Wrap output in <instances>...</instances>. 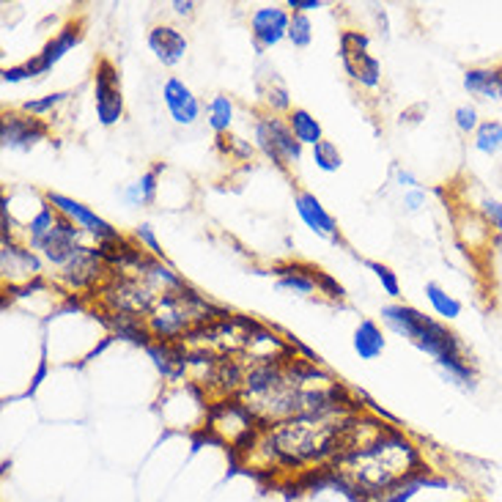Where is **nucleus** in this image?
<instances>
[{
	"mask_svg": "<svg viewBox=\"0 0 502 502\" xmlns=\"http://www.w3.org/2000/svg\"><path fill=\"white\" fill-rule=\"evenodd\" d=\"M437 368H439V373H442L445 381H450L456 387H464V390H472L475 387V368L464 360V354L442 357V360H437Z\"/></svg>",
	"mask_w": 502,
	"mask_h": 502,
	"instance_id": "obj_23",
	"label": "nucleus"
},
{
	"mask_svg": "<svg viewBox=\"0 0 502 502\" xmlns=\"http://www.w3.org/2000/svg\"><path fill=\"white\" fill-rule=\"evenodd\" d=\"M426 299H429L431 311L442 322H453V319L461 316V303H459L453 294H448L439 283H426Z\"/></svg>",
	"mask_w": 502,
	"mask_h": 502,
	"instance_id": "obj_24",
	"label": "nucleus"
},
{
	"mask_svg": "<svg viewBox=\"0 0 502 502\" xmlns=\"http://www.w3.org/2000/svg\"><path fill=\"white\" fill-rule=\"evenodd\" d=\"M341 61L352 80L365 88H376L381 80V63L368 53V36L357 31H346L341 36Z\"/></svg>",
	"mask_w": 502,
	"mask_h": 502,
	"instance_id": "obj_8",
	"label": "nucleus"
},
{
	"mask_svg": "<svg viewBox=\"0 0 502 502\" xmlns=\"http://www.w3.org/2000/svg\"><path fill=\"white\" fill-rule=\"evenodd\" d=\"M135 239H138L154 258H162V247H159V242H157V237H154V228H151L149 223H140V226L135 228Z\"/></svg>",
	"mask_w": 502,
	"mask_h": 502,
	"instance_id": "obj_35",
	"label": "nucleus"
},
{
	"mask_svg": "<svg viewBox=\"0 0 502 502\" xmlns=\"http://www.w3.org/2000/svg\"><path fill=\"white\" fill-rule=\"evenodd\" d=\"M288 42L299 50H305L311 42H314V25H311V17L308 14H291V23H288Z\"/></svg>",
	"mask_w": 502,
	"mask_h": 502,
	"instance_id": "obj_30",
	"label": "nucleus"
},
{
	"mask_svg": "<svg viewBox=\"0 0 502 502\" xmlns=\"http://www.w3.org/2000/svg\"><path fill=\"white\" fill-rule=\"evenodd\" d=\"M277 288L294 291L299 296H311L319 283H316V269H305V266H283L277 269Z\"/></svg>",
	"mask_w": 502,
	"mask_h": 502,
	"instance_id": "obj_22",
	"label": "nucleus"
},
{
	"mask_svg": "<svg viewBox=\"0 0 502 502\" xmlns=\"http://www.w3.org/2000/svg\"><path fill=\"white\" fill-rule=\"evenodd\" d=\"M464 91L469 96L486 99V102H499L502 99V69L499 66H475L464 72Z\"/></svg>",
	"mask_w": 502,
	"mask_h": 502,
	"instance_id": "obj_19",
	"label": "nucleus"
},
{
	"mask_svg": "<svg viewBox=\"0 0 502 502\" xmlns=\"http://www.w3.org/2000/svg\"><path fill=\"white\" fill-rule=\"evenodd\" d=\"M395 179H398V184H401V187H410V189H418V187H420V181H418L410 170H398V173H395Z\"/></svg>",
	"mask_w": 502,
	"mask_h": 502,
	"instance_id": "obj_41",
	"label": "nucleus"
},
{
	"mask_svg": "<svg viewBox=\"0 0 502 502\" xmlns=\"http://www.w3.org/2000/svg\"><path fill=\"white\" fill-rule=\"evenodd\" d=\"M352 346H354V352H357L360 360H376V357L384 352L387 341H384V333L379 330V324L371 322V319H365V322H360V327L354 330Z\"/></svg>",
	"mask_w": 502,
	"mask_h": 502,
	"instance_id": "obj_20",
	"label": "nucleus"
},
{
	"mask_svg": "<svg viewBox=\"0 0 502 502\" xmlns=\"http://www.w3.org/2000/svg\"><path fill=\"white\" fill-rule=\"evenodd\" d=\"M381 322L392 333L410 338L420 352L434 357V362L442 360V357L461 354L459 338L442 322H434L431 316H426V314H420L410 305H384L381 308Z\"/></svg>",
	"mask_w": 502,
	"mask_h": 502,
	"instance_id": "obj_3",
	"label": "nucleus"
},
{
	"mask_svg": "<svg viewBox=\"0 0 502 502\" xmlns=\"http://www.w3.org/2000/svg\"><path fill=\"white\" fill-rule=\"evenodd\" d=\"M426 207V192L418 187V189H410L407 195H404V209L407 212H420Z\"/></svg>",
	"mask_w": 502,
	"mask_h": 502,
	"instance_id": "obj_37",
	"label": "nucleus"
},
{
	"mask_svg": "<svg viewBox=\"0 0 502 502\" xmlns=\"http://www.w3.org/2000/svg\"><path fill=\"white\" fill-rule=\"evenodd\" d=\"M44 138H47L44 121L28 113H6L4 121H0V140H4V149L28 151Z\"/></svg>",
	"mask_w": 502,
	"mask_h": 502,
	"instance_id": "obj_11",
	"label": "nucleus"
},
{
	"mask_svg": "<svg viewBox=\"0 0 502 502\" xmlns=\"http://www.w3.org/2000/svg\"><path fill=\"white\" fill-rule=\"evenodd\" d=\"M102 258H105L102 250L88 247L82 256H77L69 266L61 269L63 283L72 285V288H88V285H93V283L99 280V275L105 272V269H102Z\"/></svg>",
	"mask_w": 502,
	"mask_h": 502,
	"instance_id": "obj_18",
	"label": "nucleus"
},
{
	"mask_svg": "<svg viewBox=\"0 0 502 502\" xmlns=\"http://www.w3.org/2000/svg\"><path fill=\"white\" fill-rule=\"evenodd\" d=\"M192 9H195L192 0H187V4H181V0H176V4H173V12H176L179 17H189V14H192Z\"/></svg>",
	"mask_w": 502,
	"mask_h": 502,
	"instance_id": "obj_42",
	"label": "nucleus"
},
{
	"mask_svg": "<svg viewBox=\"0 0 502 502\" xmlns=\"http://www.w3.org/2000/svg\"><path fill=\"white\" fill-rule=\"evenodd\" d=\"M333 469L346 488L376 499L398 486H404L407 480L418 478L420 456L407 437L387 431L381 439L371 442L368 448L335 459Z\"/></svg>",
	"mask_w": 502,
	"mask_h": 502,
	"instance_id": "obj_1",
	"label": "nucleus"
},
{
	"mask_svg": "<svg viewBox=\"0 0 502 502\" xmlns=\"http://www.w3.org/2000/svg\"><path fill=\"white\" fill-rule=\"evenodd\" d=\"M44 200H47V204L58 212V217H63V220L74 223L82 234L93 237V239H96L99 245H102V247L121 242V234H119L108 220L99 217L93 209H88L85 204H80V200H74V198H69V195H61V192H47V198H44Z\"/></svg>",
	"mask_w": 502,
	"mask_h": 502,
	"instance_id": "obj_7",
	"label": "nucleus"
},
{
	"mask_svg": "<svg viewBox=\"0 0 502 502\" xmlns=\"http://www.w3.org/2000/svg\"><path fill=\"white\" fill-rule=\"evenodd\" d=\"M159 170H162V165L146 170L135 184H130L124 189V198H127L130 207H146V204H151V200L157 198V176H159Z\"/></svg>",
	"mask_w": 502,
	"mask_h": 502,
	"instance_id": "obj_25",
	"label": "nucleus"
},
{
	"mask_svg": "<svg viewBox=\"0 0 502 502\" xmlns=\"http://www.w3.org/2000/svg\"><path fill=\"white\" fill-rule=\"evenodd\" d=\"M346 418L341 415H311L275 423L266 434L264 448L280 464H308L322 459H338L343 450Z\"/></svg>",
	"mask_w": 502,
	"mask_h": 502,
	"instance_id": "obj_2",
	"label": "nucleus"
},
{
	"mask_svg": "<svg viewBox=\"0 0 502 502\" xmlns=\"http://www.w3.org/2000/svg\"><path fill=\"white\" fill-rule=\"evenodd\" d=\"M44 376H47V349H42V362H39V371L34 373V379H31V387L23 392V398H31V395L39 390V384L44 381Z\"/></svg>",
	"mask_w": 502,
	"mask_h": 502,
	"instance_id": "obj_38",
	"label": "nucleus"
},
{
	"mask_svg": "<svg viewBox=\"0 0 502 502\" xmlns=\"http://www.w3.org/2000/svg\"><path fill=\"white\" fill-rule=\"evenodd\" d=\"M294 209H296L299 220H303L316 237L338 242V223H335V217L324 209V204H322V200H319L314 192H305V189L296 192V195H294Z\"/></svg>",
	"mask_w": 502,
	"mask_h": 502,
	"instance_id": "obj_15",
	"label": "nucleus"
},
{
	"mask_svg": "<svg viewBox=\"0 0 502 502\" xmlns=\"http://www.w3.org/2000/svg\"><path fill=\"white\" fill-rule=\"evenodd\" d=\"M453 121L459 127V132L464 135H475L478 127H480V116H478V108L475 105H459L456 113H453Z\"/></svg>",
	"mask_w": 502,
	"mask_h": 502,
	"instance_id": "obj_33",
	"label": "nucleus"
},
{
	"mask_svg": "<svg viewBox=\"0 0 502 502\" xmlns=\"http://www.w3.org/2000/svg\"><path fill=\"white\" fill-rule=\"evenodd\" d=\"M209 319V303H204L192 288H176L159 294L154 311L149 314V333L159 341H173L184 335L192 324Z\"/></svg>",
	"mask_w": 502,
	"mask_h": 502,
	"instance_id": "obj_4",
	"label": "nucleus"
},
{
	"mask_svg": "<svg viewBox=\"0 0 502 502\" xmlns=\"http://www.w3.org/2000/svg\"><path fill=\"white\" fill-rule=\"evenodd\" d=\"M472 143L475 149L483 154V157H497L502 151V124L499 121H480L478 132L472 135Z\"/></svg>",
	"mask_w": 502,
	"mask_h": 502,
	"instance_id": "obj_27",
	"label": "nucleus"
},
{
	"mask_svg": "<svg viewBox=\"0 0 502 502\" xmlns=\"http://www.w3.org/2000/svg\"><path fill=\"white\" fill-rule=\"evenodd\" d=\"M80 239H82V231H80L74 223H69V220L61 217L58 226H55L42 242H36L31 250H39V256H42L47 264L63 269V266H69L77 256H82V253L88 250Z\"/></svg>",
	"mask_w": 502,
	"mask_h": 502,
	"instance_id": "obj_9",
	"label": "nucleus"
},
{
	"mask_svg": "<svg viewBox=\"0 0 502 502\" xmlns=\"http://www.w3.org/2000/svg\"><path fill=\"white\" fill-rule=\"evenodd\" d=\"M285 121H288V127H291V132H294V138L303 143V146H319L322 140H324V132H322V124L308 113V111H303V108H291L288 111V116H285Z\"/></svg>",
	"mask_w": 502,
	"mask_h": 502,
	"instance_id": "obj_21",
	"label": "nucleus"
},
{
	"mask_svg": "<svg viewBox=\"0 0 502 502\" xmlns=\"http://www.w3.org/2000/svg\"><path fill=\"white\" fill-rule=\"evenodd\" d=\"M220 146H223L234 159H239V162H245V159L253 157V146H250L247 140L237 138V135H223V138H220Z\"/></svg>",
	"mask_w": 502,
	"mask_h": 502,
	"instance_id": "obj_34",
	"label": "nucleus"
},
{
	"mask_svg": "<svg viewBox=\"0 0 502 502\" xmlns=\"http://www.w3.org/2000/svg\"><path fill=\"white\" fill-rule=\"evenodd\" d=\"M368 269L376 275V280L381 283V288H384L387 296H398L401 294V280H398V275L390 266H384L379 261H368Z\"/></svg>",
	"mask_w": 502,
	"mask_h": 502,
	"instance_id": "obj_32",
	"label": "nucleus"
},
{
	"mask_svg": "<svg viewBox=\"0 0 502 502\" xmlns=\"http://www.w3.org/2000/svg\"><path fill=\"white\" fill-rule=\"evenodd\" d=\"M149 50L154 53V58L162 63V66H176L184 61L189 44H187V36L173 28V25H154L149 31Z\"/></svg>",
	"mask_w": 502,
	"mask_h": 502,
	"instance_id": "obj_16",
	"label": "nucleus"
},
{
	"mask_svg": "<svg viewBox=\"0 0 502 502\" xmlns=\"http://www.w3.org/2000/svg\"><path fill=\"white\" fill-rule=\"evenodd\" d=\"M4 82L6 85H14V82H23V80H31V72H28V66L23 63V66H12V69H4Z\"/></svg>",
	"mask_w": 502,
	"mask_h": 502,
	"instance_id": "obj_39",
	"label": "nucleus"
},
{
	"mask_svg": "<svg viewBox=\"0 0 502 502\" xmlns=\"http://www.w3.org/2000/svg\"><path fill=\"white\" fill-rule=\"evenodd\" d=\"M256 146L280 168H288V165H296L303 159V143H299L288 127V121L277 119L275 113L269 116H261L256 121Z\"/></svg>",
	"mask_w": 502,
	"mask_h": 502,
	"instance_id": "obj_6",
	"label": "nucleus"
},
{
	"mask_svg": "<svg viewBox=\"0 0 502 502\" xmlns=\"http://www.w3.org/2000/svg\"><path fill=\"white\" fill-rule=\"evenodd\" d=\"M316 283H319V288H322L327 296H335V299H341V296L346 294V291H343V285H341L338 280H333L330 275H324V272H319V269H316Z\"/></svg>",
	"mask_w": 502,
	"mask_h": 502,
	"instance_id": "obj_36",
	"label": "nucleus"
},
{
	"mask_svg": "<svg viewBox=\"0 0 502 502\" xmlns=\"http://www.w3.org/2000/svg\"><path fill=\"white\" fill-rule=\"evenodd\" d=\"M314 162H316L319 170L335 173V170H341L343 157H341V151H338V146L333 140H322L319 146H314Z\"/></svg>",
	"mask_w": 502,
	"mask_h": 502,
	"instance_id": "obj_29",
	"label": "nucleus"
},
{
	"mask_svg": "<svg viewBox=\"0 0 502 502\" xmlns=\"http://www.w3.org/2000/svg\"><path fill=\"white\" fill-rule=\"evenodd\" d=\"M69 96H72V91H55V93L42 96V99H28V102H23V113H28V116H47V113L58 111Z\"/></svg>",
	"mask_w": 502,
	"mask_h": 502,
	"instance_id": "obj_28",
	"label": "nucleus"
},
{
	"mask_svg": "<svg viewBox=\"0 0 502 502\" xmlns=\"http://www.w3.org/2000/svg\"><path fill=\"white\" fill-rule=\"evenodd\" d=\"M93 105L102 127H113L124 119V88L121 74L111 58H99L93 69Z\"/></svg>",
	"mask_w": 502,
	"mask_h": 502,
	"instance_id": "obj_5",
	"label": "nucleus"
},
{
	"mask_svg": "<svg viewBox=\"0 0 502 502\" xmlns=\"http://www.w3.org/2000/svg\"><path fill=\"white\" fill-rule=\"evenodd\" d=\"M162 102L170 113V119L179 127H192L200 119V102L198 96L192 93V88L179 80V77H168L162 85Z\"/></svg>",
	"mask_w": 502,
	"mask_h": 502,
	"instance_id": "obj_14",
	"label": "nucleus"
},
{
	"mask_svg": "<svg viewBox=\"0 0 502 502\" xmlns=\"http://www.w3.org/2000/svg\"><path fill=\"white\" fill-rule=\"evenodd\" d=\"M105 299L116 314L140 316L154 311L159 296L149 283H140L138 277H124V280H116L111 288H105Z\"/></svg>",
	"mask_w": 502,
	"mask_h": 502,
	"instance_id": "obj_10",
	"label": "nucleus"
},
{
	"mask_svg": "<svg viewBox=\"0 0 502 502\" xmlns=\"http://www.w3.org/2000/svg\"><path fill=\"white\" fill-rule=\"evenodd\" d=\"M207 113H209V127H212L220 138L231 132V127H234V102H231V96H226V93L212 96V102H209Z\"/></svg>",
	"mask_w": 502,
	"mask_h": 502,
	"instance_id": "obj_26",
	"label": "nucleus"
},
{
	"mask_svg": "<svg viewBox=\"0 0 502 502\" xmlns=\"http://www.w3.org/2000/svg\"><path fill=\"white\" fill-rule=\"evenodd\" d=\"M288 23H291V14L285 9H277V6L256 9L250 14V28H253L256 50L264 53V50L280 44L283 39H288Z\"/></svg>",
	"mask_w": 502,
	"mask_h": 502,
	"instance_id": "obj_13",
	"label": "nucleus"
},
{
	"mask_svg": "<svg viewBox=\"0 0 502 502\" xmlns=\"http://www.w3.org/2000/svg\"><path fill=\"white\" fill-rule=\"evenodd\" d=\"M0 269H4L6 280H31L42 275V261L31 247H20L14 242H4L0 250Z\"/></svg>",
	"mask_w": 502,
	"mask_h": 502,
	"instance_id": "obj_17",
	"label": "nucleus"
},
{
	"mask_svg": "<svg viewBox=\"0 0 502 502\" xmlns=\"http://www.w3.org/2000/svg\"><path fill=\"white\" fill-rule=\"evenodd\" d=\"M82 42V25L80 23H66L61 31H58V36L55 39H50L44 47H42V53H36L31 61H25V66H28V72H31V77H42V74H47L69 50H74L77 44Z\"/></svg>",
	"mask_w": 502,
	"mask_h": 502,
	"instance_id": "obj_12",
	"label": "nucleus"
},
{
	"mask_svg": "<svg viewBox=\"0 0 502 502\" xmlns=\"http://www.w3.org/2000/svg\"><path fill=\"white\" fill-rule=\"evenodd\" d=\"M480 220L488 226V231H494V234L502 237V200L486 195L480 200Z\"/></svg>",
	"mask_w": 502,
	"mask_h": 502,
	"instance_id": "obj_31",
	"label": "nucleus"
},
{
	"mask_svg": "<svg viewBox=\"0 0 502 502\" xmlns=\"http://www.w3.org/2000/svg\"><path fill=\"white\" fill-rule=\"evenodd\" d=\"M285 6L294 9V14H308V12L322 9V0H288Z\"/></svg>",
	"mask_w": 502,
	"mask_h": 502,
	"instance_id": "obj_40",
	"label": "nucleus"
}]
</instances>
